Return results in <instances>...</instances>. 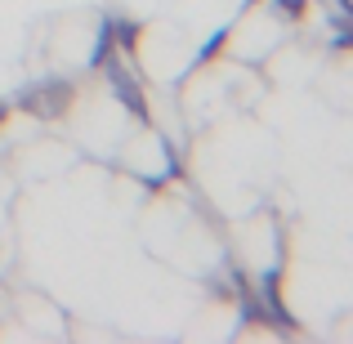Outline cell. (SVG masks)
<instances>
[{
	"instance_id": "1",
	"label": "cell",
	"mask_w": 353,
	"mask_h": 344,
	"mask_svg": "<svg viewBox=\"0 0 353 344\" xmlns=\"http://www.w3.org/2000/svg\"><path fill=\"white\" fill-rule=\"evenodd\" d=\"M72 99H77V85H72V81H41V85H27L18 103H23V112H32L41 121H54L72 108Z\"/></svg>"
},
{
	"instance_id": "2",
	"label": "cell",
	"mask_w": 353,
	"mask_h": 344,
	"mask_svg": "<svg viewBox=\"0 0 353 344\" xmlns=\"http://www.w3.org/2000/svg\"><path fill=\"white\" fill-rule=\"evenodd\" d=\"M5 121H9V103L0 99V130H5Z\"/></svg>"
}]
</instances>
